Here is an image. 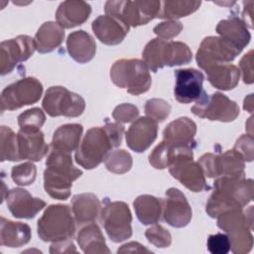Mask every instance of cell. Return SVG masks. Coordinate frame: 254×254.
<instances>
[{"instance_id":"6da1fadb","label":"cell","mask_w":254,"mask_h":254,"mask_svg":"<svg viewBox=\"0 0 254 254\" xmlns=\"http://www.w3.org/2000/svg\"><path fill=\"white\" fill-rule=\"evenodd\" d=\"M124 130L118 122L88 129L75 151V162L86 170L96 168L113 148L120 146Z\"/></svg>"},{"instance_id":"7a4b0ae2","label":"cell","mask_w":254,"mask_h":254,"mask_svg":"<svg viewBox=\"0 0 254 254\" xmlns=\"http://www.w3.org/2000/svg\"><path fill=\"white\" fill-rule=\"evenodd\" d=\"M254 196V184L251 179L219 177L213 184V191L210 194L205 211L217 218L220 214L231 210L243 208Z\"/></svg>"},{"instance_id":"3957f363","label":"cell","mask_w":254,"mask_h":254,"mask_svg":"<svg viewBox=\"0 0 254 254\" xmlns=\"http://www.w3.org/2000/svg\"><path fill=\"white\" fill-rule=\"evenodd\" d=\"M44 171V189L55 199H67L70 195L72 182L82 175L75 168L71 154L50 146Z\"/></svg>"},{"instance_id":"277c9868","label":"cell","mask_w":254,"mask_h":254,"mask_svg":"<svg viewBox=\"0 0 254 254\" xmlns=\"http://www.w3.org/2000/svg\"><path fill=\"white\" fill-rule=\"evenodd\" d=\"M142 57L149 70L157 72L166 65L175 66L190 63L192 53L185 43L155 38L145 46Z\"/></svg>"},{"instance_id":"5b68a950","label":"cell","mask_w":254,"mask_h":254,"mask_svg":"<svg viewBox=\"0 0 254 254\" xmlns=\"http://www.w3.org/2000/svg\"><path fill=\"white\" fill-rule=\"evenodd\" d=\"M67 204H51L39 218L37 230L45 242H58L70 239L75 232V219Z\"/></svg>"},{"instance_id":"8992f818","label":"cell","mask_w":254,"mask_h":254,"mask_svg":"<svg viewBox=\"0 0 254 254\" xmlns=\"http://www.w3.org/2000/svg\"><path fill=\"white\" fill-rule=\"evenodd\" d=\"M112 82L126 88L128 93L139 95L149 90L152 78L145 63L138 59H121L116 61L110 69Z\"/></svg>"},{"instance_id":"52a82bcc","label":"cell","mask_w":254,"mask_h":254,"mask_svg":"<svg viewBox=\"0 0 254 254\" xmlns=\"http://www.w3.org/2000/svg\"><path fill=\"white\" fill-rule=\"evenodd\" d=\"M161 1H107L104 6L106 15L116 17L129 27L146 25L157 18Z\"/></svg>"},{"instance_id":"ba28073f","label":"cell","mask_w":254,"mask_h":254,"mask_svg":"<svg viewBox=\"0 0 254 254\" xmlns=\"http://www.w3.org/2000/svg\"><path fill=\"white\" fill-rule=\"evenodd\" d=\"M191 112L211 121L230 122L236 119L240 113L238 104L221 92L208 95L205 91L191 107Z\"/></svg>"},{"instance_id":"9c48e42d","label":"cell","mask_w":254,"mask_h":254,"mask_svg":"<svg viewBox=\"0 0 254 254\" xmlns=\"http://www.w3.org/2000/svg\"><path fill=\"white\" fill-rule=\"evenodd\" d=\"M43 109L52 117H77L85 109L84 99L64 86H51L45 93Z\"/></svg>"},{"instance_id":"30bf717a","label":"cell","mask_w":254,"mask_h":254,"mask_svg":"<svg viewBox=\"0 0 254 254\" xmlns=\"http://www.w3.org/2000/svg\"><path fill=\"white\" fill-rule=\"evenodd\" d=\"M43 84L36 77H23L7 85L1 93V111L16 110L40 100Z\"/></svg>"},{"instance_id":"8fae6325","label":"cell","mask_w":254,"mask_h":254,"mask_svg":"<svg viewBox=\"0 0 254 254\" xmlns=\"http://www.w3.org/2000/svg\"><path fill=\"white\" fill-rule=\"evenodd\" d=\"M198 163L207 178L245 177V161L234 149L221 154L206 153L199 158Z\"/></svg>"},{"instance_id":"7c38bea8","label":"cell","mask_w":254,"mask_h":254,"mask_svg":"<svg viewBox=\"0 0 254 254\" xmlns=\"http://www.w3.org/2000/svg\"><path fill=\"white\" fill-rule=\"evenodd\" d=\"M169 172L173 178L193 192L208 189L201 166L198 162L193 161L191 148H188L178 155L169 167Z\"/></svg>"},{"instance_id":"4fadbf2b","label":"cell","mask_w":254,"mask_h":254,"mask_svg":"<svg viewBox=\"0 0 254 254\" xmlns=\"http://www.w3.org/2000/svg\"><path fill=\"white\" fill-rule=\"evenodd\" d=\"M101 220L108 237L113 242H122L131 237L132 214L127 203L107 202L101 210Z\"/></svg>"},{"instance_id":"5bb4252c","label":"cell","mask_w":254,"mask_h":254,"mask_svg":"<svg viewBox=\"0 0 254 254\" xmlns=\"http://www.w3.org/2000/svg\"><path fill=\"white\" fill-rule=\"evenodd\" d=\"M239 54V51L222 38L209 36L201 41L195 60L197 65L207 71L214 65L232 62Z\"/></svg>"},{"instance_id":"9a60e30c","label":"cell","mask_w":254,"mask_h":254,"mask_svg":"<svg viewBox=\"0 0 254 254\" xmlns=\"http://www.w3.org/2000/svg\"><path fill=\"white\" fill-rule=\"evenodd\" d=\"M35 51V40L27 35L3 41L0 44L1 75L10 73L18 64L27 61Z\"/></svg>"},{"instance_id":"2e32d148","label":"cell","mask_w":254,"mask_h":254,"mask_svg":"<svg viewBox=\"0 0 254 254\" xmlns=\"http://www.w3.org/2000/svg\"><path fill=\"white\" fill-rule=\"evenodd\" d=\"M162 215L171 226L182 228L187 226L192 216L191 207L186 195L176 188L166 190V198L163 199Z\"/></svg>"},{"instance_id":"e0dca14e","label":"cell","mask_w":254,"mask_h":254,"mask_svg":"<svg viewBox=\"0 0 254 254\" xmlns=\"http://www.w3.org/2000/svg\"><path fill=\"white\" fill-rule=\"evenodd\" d=\"M176 83L174 94L180 103L188 104L196 101L204 92L202 83L204 75L195 68H179L175 70Z\"/></svg>"},{"instance_id":"ac0fdd59","label":"cell","mask_w":254,"mask_h":254,"mask_svg":"<svg viewBox=\"0 0 254 254\" xmlns=\"http://www.w3.org/2000/svg\"><path fill=\"white\" fill-rule=\"evenodd\" d=\"M158 135V122L150 117L136 119L125 134L127 146L134 152L146 151L156 140Z\"/></svg>"},{"instance_id":"d6986e66","label":"cell","mask_w":254,"mask_h":254,"mask_svg":"<svg viewBox=\"0 0 254 254\" xmlns=\"http://www.w3.org/2000/svg\"><path fill=\"white\" fill-rule=\"evenodd\" d=\"M6 203L11 214L16 218L31 219L35 217L45 206L46 202L21 188H15L7 191Z\"/></svg>"},{"instance_id":"ffe728a7","label":"cell","mask_w":254,"mask_h":254,"mask_svg":"<svg viewBox=\"0 0 254 254\" xmlns=\"http://www.w3.org/2000/svg\"><path fill=\"white\" fill-rule=\"evenodd\" d=\"M91 28L96 38L101 43L108 46L120 44L130 29V27L120 19L109 15L98 16L92 22Z\"/></svg>"},{"instance_id":"44dd1931","label":"cell","mask_w":254,"mask_h":254,"mask_svg":"<svg viewBox=\"0 0 254 254\" xmlns=\"http://www.w3.org/2000/svg\"><path fill=\"white\" fill-rule=\"evenodd\" d=\"M196 124L189 117H180L167 125L163 132V141L175 147L195 146Z\"/></svg>"},{"instance_id":"7402d4cb","label":"cell","mask_w":254,"mask_h":254,"mask_svg":"<svg viewBox=\"0 0 254 254\" xmlns=\"http://www.w3.org/2000/svg\"><path fill=\"white\" fill-rule=\"evenodd\" d=\"M91 13L90 5L85 1L67 0L60 4L56 12L57 23L64 29L83 24Z\"/></svg>"},{"instance_id":"603a6c76","label":"cell","mask_w":254,"mask_h":254,"mask_svg":"<svg viewBox=\"0 0 254 254\" xmlns=\"http://www.w3.org/2000/svg\"><path fill=\"white\" fill-rule=\"evenodd\" d=\"M17 135L21 160L40 162L49 153L50 147L46 143L44 133L41 130L34 132L19 130Z\"/></svg>"},{"instance_id":"cb8c5ba5","label":"cell","mask_w":254,"mask_h":254,"mask_svg":"<svg viewBox=\"0 0 254 254\" xmlns=\"http://www.w3.org/2000/svg\"><path fill=\"white\" fill-rule=\"evenodd\" d=\"M216 32L220 38L231 44L240 53L251 39L247 26L236 16L219 21L216 26Z\"/></svg>"},{"instance_id":"d4e9b609","label":"cell","mask_w":254,"mask_h":254,"mask_svg":"<svg viewBox=\"0 0 254 254\" xmlns=\"http://www.w3.org/2000/svg\"><path fill=\"white\" fill-rule=\"evenodd\" d=\"M66 50L75 62L86 64L96 53V43L93 37L83 30L70 33L66 39Z\"/></svg>"},{"instance_id":"484cf974","label":"cell","mask_w":254,"mask_h":254,"mask_svg":"<svg viewBox=\"0 0 254 254\" xmlns=\"http://www.w3.org/2000/svg\"><path fill=\"white\" fill-rule=\"evenodd\" d=\"M100 207L99 198L91 192L75 194L71 198V210L78 225L94 222L100 213Z\"/></svg>"},{"instance_id":"4316f807","label":"cell","mask_w":254,"mask_h":254,"mask_svg":"<svg viewBox=\"0 0 254 254\" xmlns=\"http://www.w3.org/2000/svg\"><path fill=\"white\" fill-rule=\"evenodd\" d=\"M31 228L23 222H15L1 216L0 219V244L2 246L16 248L29 243L31 240Z\"/></svg>"},{"instance_id":"83f0119b","label":"cell","mask_w":254,"mask_h":254,"mask_svg":"<svg viewBox=\"0 0 254 254\" xmlns=\"http://www.w3.org/2000/svg\"><path fill=\"white\" fill-rule=\"evenodd\" d=\"M64 39V30L57 22H45L35 35L36 50L40 54H47L59 48Z\"/></svg>"},{"instance_id":"f1b7e54d","label":"cell","mask_w":254,"mask_h":254,"mask_svg":"<svg viewBox=\"0 0 254 254\" xmlns=\"http://www.w3.org/2000/svg\"><path fill=\"white\" fill-rule=\"evenodd\" d=\"M76 240L78 246L85 254L110 253L105 238L95 222L87 223V225L82 227L77 234Z\"/></svg>"},{"instance_id":"f546056e","label":"cell","mask_w":254,"mask_h":254,"mask_svg":"<svg viewBox=\"0 0 254 254\" xmlns=\"http://www.w3.org/2000/svg\"><path fill=\"white\" fill-rule=\"evenodd\" d=\"M82 131L83 127L80 124H64L54 132L51 147L71 154L79 146Z\"/></svg>"},{"instance_id":"4dcf8cb0","label":"cell","mask_w":254,"mask_h":254,"mask_svg":"<svg viewBox=\"0 0 254 254\" xmlns=\"http://www.w3.org/2000/svg\"><path fill=\"white\" fill-rule=\"evenodd\" d=\"M133 207L137 218L142 224H155L162 215L163 199L151 194H142L134 200Z\"/></svg>"},{"instance_id":"1f68e13d","label":"cell","mask_w":254,"mask_h":254,"mask_svg":"<svg viewBox=\"0 0 254 254\" xmlns=\"http://www.w3.org/2000/svg\"><path fill=\"white\" fill-rule=\"evenodd\" d=\"M207 80L212 86L221 90H230L237 86L240 78L239 68L231 64H221L206 71Z\"/></svg>"},{"instance_id":"d6a6232c","label":"cell","mask_w":254,"mask_h":254,"mask_svg":"<svg viewBox=\"0 0 254 254\" xmlns=\"http://www.w3.org/2000/svg\"><path fill=\"white\" fill-rule=\"evenodd\" d=\"M188 148L190 147H175L166 143L165 141H162L149 155V163L155 169L162 170L169 168L178 157V155Z\"/></svg>"},{"instance_id":"836d02e7","label":"cell","mask_w":254,"mask_h":254,"mask_svg":"<svg viewBox=\"0 0 254 254\" xmlns=\"http://www.w3.org/2000/svg\"><path fill=\"white\" fill-rule=\"evenodd\" d=\"M201 2L200 1H177V0H167L161 2L160 12L157 18L160 19H177L181 17H186L190 14L195 12Z\"/></svg>"},{"instance_id":"e575fe53","label":"cell","mask_w":254,"mask_h":254,"mask_svg":"<svg viewBox=\"0 0 254 254\" xmlns=\"http://www.w3.org/2000/svg\"><path fill=\"white\" fill-rule=\"evenodd\" d=\"M0 160L20 161L18 135L9 127L1 126L0 128Z\"/></svg>"},{"instance_id":"d590c367","label":"cell","mask_w":254,"mask_h":254,"mask_svg":"<svg viewBox=\"0 0 254 254\" xmlns=\"http://www.w3.org/2000/svg\"><path fill=\"white\" fill-rule=\"evenodd\" d=\"M104 164L109 172L121 175L130 171L132 168L133 160L127 151L123 149H117L107 155L104 160Z\"/></svg>"},{"instance_id":"8d00e7d4","label":"cell","mask_w":254,"mask_h":254,"mask_svg":"<svg viewBox=\"0 0 254 254\" xmlns=\"http://www.w3.org/2000/svg\"><path fill=\"white\" fill-rule=\"evenodd\" d=\"M45 122L46 115L39 107L27 109L18 116V125L20 130L25 132L39 131Z\"/></svg>"},{"instance_id":"74e56055","label":"cell","mask_w":254,"mask_h":254,"mask_svg":"<svg viewBox=\"0 0 254 254\" xmlns=\"http://www.w3.org/2000/svg\"><path fill=\"white\" fill-rule=\"evenodd\" d=\"M230 242V250L235 254L248 253L253 246L251 229L240 228L227 233Z\"/></svg>"},{"instance_id":"f35d334b","label":"cell","mask_w":254,"mask_h":254,"mask_svg":"<svg viewBox=\"0 0 254 254\" xmlns=\"http://www.w3.org/2000/svg\"><path fill=\"white\" fill-rule=\"evenodd\" d=\"M36 177L37 168L32 162H25L14 166L11 170V178L19 186L32 185L35 182Z\"/></svg>"},{"instance_id":"ab89813d","label":"cell","mask_w":254,"mask_h":254,"mask_svg":"<svg viewBox=\"0 0 254 254\" xmlns=\"http://www.w3.org/2000/svg\"><path fill=\"white\" fill-rule=\"evenodd\" d=\"M171 112V105L164 99L152 98L145 104V114L147 117L157 122H163Z\"/></svg>"},{"instance_id":"60d3db41","label":"cell","mask_w":254,"mask_h":254,"mask_svg":"<svg viewBox=\"0 0 254 254\" xmlns=\"http://www.w3.org/2000/svg\"><path fill=\"white\" fill-rule=\"evenodd\" d=\"M147 240L158 248L169 247L172 243V235L168 229L161 224H154L145 231Z\"/></svg>"},{"instance_id":"b9f144b4","label":"cell","mask_w":254,"mask_h":254,"mask_svg":"<svg viewBox=\"0 0 254 254\" xmlns=\"http://www.w3.org/2000/svg\"><path fill=\"white\" fill-rule=\"evenodd\" d=\"M183 29L184 26L181 22L176 20H168L158 24L153 31L160 39L169 40L177 37Z\"/></svg>"},{"instance_id":"7bdbcfd3","label":"cell","mask_w":254,"mask_h":254,"mask_svg":"<svg viewBox=\"0 0 254 254\" xmlns=\"http://www.w3.org/2000/svg\"><path fill=\"white\" fill-rule=\"evenodd\" d=\"M139 116V109L131 103H122L117 105L113 112L112 117L118 123H128L135 120Z\"/></svg>"},{"instance_id":"ee69618b","label":"cell","mask_w":254,"mask_h":254,"mask_svg":"<svg viewBox=\"0 0 254 254\" xmlns=\"http://www.w3.org/2000/svg\"><path fill=\"white\" fill-rule=\"evenodd\" d=\"M207 249L212 254H226L230 251V242L227 234H211L207 238Z\"/></svg>"},{"instance_id":"f6af8a7d","label":"cell","mask_w":254,"mask_h":254,"mask_svg":"<svg viewBox=\"0 0 254 254\" xmlns=\"http://www.w3.org/2000/svg\"><path fill=\"white\" fill-rule=\"evenodd\" d=\"M233 149L243 157L244 161L251 162L253 160V136L250 134L240 136Z\"/></svg>"},{"instance_id":"bcb514c9","label":"cell","mask_w":254,"mask_h":254,"mask_svg":"<svg viewBox=\"0 0 254 254\" xmlns=\"http://www.w3.org/2000/svg\"><path fill=\"white\" fill-rule=\"evenodd\" d=\"M239 66L240 73H242L243 81L247 84L253 83V50H250L246 55L242 57L239 62Z\"/></svg>"},{"instance_id":"7dc6e473","label":"cell","mask_w":254,"mask_h":254,"mask_svg":"<svg viewBox=\"0 0 254 254\" xmlns=\"http://www.w3.org/2000/svg\"><path fill=\"white\" fill-rule=\"evenodd\" d=\"M77 252L72 240L66 239L63 241L53 242L50 247V253H70Z\"/></svg>"},{"instance_id":"c3c4849f","label":"cell","mask_w":254,"mask_h":254,"mask_svg":"<svg viewBox=\"0 0 254 254\" xmlns=\"http://www.w3.org/2000/svg\"><path fill=\"white\" fill-rule=\"evenodd\" d=\"M117 253H152V251L144 247L139 242L131 241L118 248Z\"/></svg>"},{"instance_id":"681fc988","label":"cell","mask_w":254,"mask_h":254,"mask_svg":"<svg viewBox=\"0 0 254 254\" xmlns=\"http://www.w3.org/2000/svg\"><path fill=\"white\" fill-rule=\"evenodd\" d=\"M254 2L253 1H248V2H243L244 5V9H243V13H242V21L243 23L247 26H249L250 28H252V6H253Z\"/></svg>"},{"instance_id":"f907efd6","label":"cell","mask_w":254,"mask_h":254,"mask_svg":"<svg viewBox=\"0 0 254 254\" xmlns=\"http://www.w3.org/2000/svg\"><path fill=\"white\" fill-rule=\"evenodd\" d=\"M252 98H253V94H249L245 99H244V109H246L248 112H252V110H253V100H252Z\"/></svg>"}]
</instances>
